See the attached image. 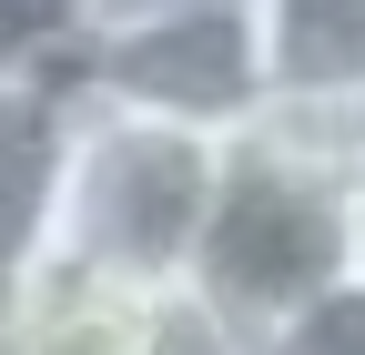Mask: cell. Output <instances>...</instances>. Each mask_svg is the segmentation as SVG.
<instances>
[{"label": "cell", "instance_id": "obj_1", "mask_svg": "<svg viewBox=\"0 0 365 355\" xmlns=\"http://www.w3.org/2000/svg\"><path fill=\"white\" fill-rule=\"evenodd\" d=\"M355 143L365 112H304V102H264L223 143V183L193 244V294L223 304L244 335L284 325L304 294L355 274V224H345Z\"/></svg>", "mask_w": 365, "mask_h": 355}, {"label": "cell", "instance_id": "obj_2", "mask_svg": "<svg viewBox=\"0 0 365 355\" xmlns=\"http://www.w3.org/2000/svg\"><path fill=\"white\" fill-rule=\"evenodd\" d=\"M223 143L234 132L203 122H163V112H122L91 102L71 122V183H61V254L71 274H102L122 294H163L193 274L203 213L223 183Z\"/></svg>", "mask_w": 365, "mask_h": 355}, {"label": "cell", "instance_id": "obj_3", "mask_svg": "<svg viewBox=\"0 0 365 355\" xmlns=\"http://www.w3.org/2000/svg\"><path fill=\"white\" fill-rule=\"evenodd\" d=\"M61 61L91 102L122 112H163L203 132H244L264 112L254 0H132V11H102Z\"/></svg>", "mask_w": 365, "mask_h": 355}, {"label": "cell", "instance_id": "obj_4", "mask_svg": "<svg viewBox=\"0 0 365 355\" xmlns=\"http://www.w3.org/2000/svg\"><path fill=\"white\" fill-rule=\"evenodd\" d=\"M71 122H81L71 61H11L0 71V304L61 254Z\"/></svg>", "mask_w": 365, "mask_h": 355}, {"label": "cell", "instance_id": "obj_5", "mask_svg": "<svg viewBox=\"0 0 365 355\" xmlns=\"http://www.w3.org/2000/svg\"><path fill=\"white\" fill-rule=\"evenodd\" d=\"M264 102L365 112V0H254Z\"/></svg>", "mask_w": 365, "mask_h": 355}, {"label": "cell", "instance_id": "obj_6", "mask_svg": "<svg viewBox=\"0 0 365 355\" xmlns=\"http://www.w3.org/2000/svg\"><path fill=\"white\" fill-rule=\"evenodd\" d=\"M0 355H143V294L71 274V264H41L0 304Z\"/></svg>", "mask_w": 365, "mask_h": 355}, {"label": "cell", "instance_id": "obj_7", "mask_svg": "<svg viewBox=\"0 0 365 355\" xmlns=\"http://www.w3.org/2000/svg\"><path fill=\"white\" fill-rule=\"evenodd\" d=\"M254 355H365V264L335 274L325 294H304L284 325H264Z\"/></svg>", "mask_w": 365, "mask_h": 355}, {"label": "cell", "instance_id": "obj_8", "mask_svg": "<svg viewBox=\"0 0 365 355\" xmlns=\"http://www.w3.org/2000/svg\"><path fill=\"white\" fill-rule=\"evenodd\" d=\"M102 21V0H0V71L11 61H61Z\"/></svg>", "mask_w": 365, "mask_h": 355}, {"label": "cell", "instance_id": "obj_9", "mask_svg": "<svg viewBox=\"0 0 365 355\" xmlns=\"http://www.w3.org/2000/svg\"><path fill=\"white\" fill-rule=\"evenodd\" d=\"M345 224H355V264H365V143H355V163H345Z\"/></svg>", "mask_w": 365, "mask_h": 355}, {"label": "cell", "instance_id": "obj_10", "mask_svg": "<svg viewBox=\"0 0 365 355\" xmlns=\"http://www.w3.org/2000/svg\"><path fill=\"white\" fill-rule=\"evenodd\" d=\"M102 11H132V0H102Z\"/></svg>", "mask_w": 365, "mask_h": 355}]
</instances>
